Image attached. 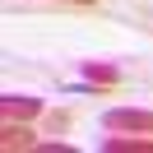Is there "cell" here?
<instances>
[{"label": "cell", "instance_id": "cell-6", "mask_svg": "<svg viewBox=\"0 0 153 153\" xmlns=\"http://www.w3.org/2000/svg\"><path fill=\"white\" fill-rule=\"evenodd\" d=\"M70 125H74V116H70L65 107H51V111H42V130H47V134H65Z\"/></svg>", "mask_w": 153, "mask_h": 153}, {"label": "cell", "instance_id": "cell-1", "mask_svg": "<svg viewBox=\"0 0 153 153\" xmlns=\"http://www.w3.org/2000/svg\"><path fill=\"white\" fill-rule=\"evenodd\" d=\"M102 130H116V134H153V107H111V111H102Z\"/></svg>", "mask_w": 153, "mask_h": 153}, {"label": "cell", "instance_id": "cell-2", "mask_svg": "<svg viewBox=\"0 0 153 153\" xmlns=\"http://www.w3.org/2000/svg\"><path fill=\"white\" fill-rule=\"evenodd\" d=\"M42 111H47V107L33 93H0V116H5V121H37Z\"/></svg>", "mask_w": 153, "mask_h": 153}, {"label": "cell", "instance_id": "cell-4", "mask_svg": "<svg viewBox=\"0 0 153 153\" xmlns=\"http://www.w3.org/2000/svg\"><path fill=\"white\" fill-rule=\"evenodd\" d=\"M0 149H5V153L37 149V134L28 130V121H5V125H0Z\"/></svg>", "mask_w": 153, "mask_h": 153}, {"label": "cell", "instance_id": "cell-5", "mask_svg": "<svg viewBox=\"0 0 153 153\" xmlns=\"http://www.w3.org/2000/svg\"><path fill=\"white\" fill-rule=\"evenodd\" d=\"M102 149L107 153H153V134H116V130H107Z\"/></svg>", "mask_w": 153, "mask_h": 153}, {"label": "cell", "instance_id": "cell-3", "mask_svg": "<svg viewBox=\"0 0 153 153\" xmlns=\"http://www.w3.org/2000/svg\"><path fill=\"white\" fill-rule=\"evenodd\" d=\"M79 74H84V84H88V88H107V93L125 84L121 65H111V60H84V65H79Z\"/></svg>", "mask_w": 153, "mask_h": 153}, {"label": "cell", "instance_id": "cell-7", "mask_svg": "<svg viewBox=\"0 0 153 153\" xmlns=\"http://www.w3.org/2000/svg\"><path fill=\"white\" fill-rule=\"evenodd\" d=\"M56 5H97V0H56Z\"/></svg>", "mask_w": 153, "mask_h": 153}]
</instances>
